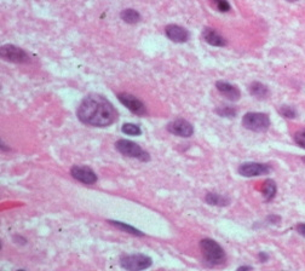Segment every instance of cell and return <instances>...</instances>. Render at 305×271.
<instances>
[{"instance_id": "obj_1", "label": "cell", "mask_w": 305, "mask_h": 271, "mask_svg": "<svg viewBox=\"0 0 305 271\" xmlns=\"http://www.w3.org/2000/svg\"><path fill=\"white\" fill-rule=\"evenodd\" d=\"M78 119L85 125L93 127H107L114 124L118 112L114 106L100 94H89L81 100L77 110Z\"/></svg>"}, {"instance_id": "obj_2", "label": "cell", "mask_w": 305, "mask_h": 271, "mask_svg": "<svg viewBox=\"0 0 305 271\" xmlns=\"http://www.w3.org/2000/svg\"><path fill=\"white\" fill-rule=\"evenodd\" d=\"M200 248L202 252L204 259L210 265H219L225 261V252L218 242L212 239H204L200 241Z\"/></svg>"}, {"instance_id": "obj_3", "label": "cell", "mask_w": 305, "mask_h": 271, "mask_svg": "<svg viewBox=\"0 0 305 271\" xmlns=\"http://www.w3.org/2000/svg\"><path fill=\"white\" fill-rule=\"evenodd\" d=\"M242 126L253 132H264L270 127V119L265 113H247L242 118Z\"/></svg>"}, {"instance_id": "obj_4", "label": "cell", "mask_w": 305, "mask_h": 271, "mask_svg": "<svg viewBox=\"0 0 305 271\" xmlns=\"http://www.w3.org/2000/svg\"><path fill=\"white\" fill-rule=\"evenodd\" d=\"M115 148L119 153L122 155L133 157V159H138L141 161H149L150 156L146 150H143L142 148L138 146L134 142L128 140H119L115 143Z\"/></svg>"}, {"instance_id": "obj_5", "label": "cell", "mask_w": 305, "mask_h": 271, "mask_svg": "<svg viewBox=\"0 0 305 271\" xmlns=\"http://www.w3.org/2000/svg\"><path fill=\"white\" fill-rule=\"evenodd\" d=\"M152 258L146 256V254H124L120 257V265L122 269L130 271L144 270L152 266Z\"/></svg>"}, {"instance_id": "obj_6", "label": "cell", "mask_w": 305, "mask_h": 271, "mask_svg": "<svg viewBox=\"0 0 305 271\" xmlns=\"http://www.w3.org/2000/svg\"><path fill=\"white\" fill-rule=\"evenodd\" d=\"M0 57L4 59V61L20 63V64L29 62V56L27 55V52L23 49L15 45H10V44L2 46V49H0Z\"/></svg>"}, {"instance_id": "obj_7", "label": "cell", "mask_w": 305, "mask_h": 271, "mask_svg": "<svg viewBox=\"0 0 305 271\" xmlns=\"http://www.w3.org/2000/svg\"><path fill=\"white\" fill-rule=\"evenodd\" d=\"M272 167L268 163L260 162H244L239 166V173L244 177H258V176L268 175Z\"/></svg>"}, {"instance_id": "obj_8", "label": "cell", "mask_w": 305, "mask_h": 271, "mask_svg": "<svg viewBox=\"0 0 305 271\" xmlns=\"http://www.w3.org/2000/svg\"><path fill=\"white\" fill-rule=\"evenodd\" d=\"M118 99L120 100L122 106H125L130 112L133 114L143 116L147 114V108L144 106V103L141 99H138L137 97H134L133 94L130 93H118Z\"/></svg>"}, {"instance_id": "obj_9", "label": "cell", "mask_w": 305, "mask_h": 271, "mask_svg": "<svg viewBox=\"0 0 305 271\" xmlns=\"http://www.w3.org/2000/svg\"><path fill=\"white\" fill-rule=\"evenodd\" d=\"M167 131L178 137L188 138L193 136L194 127L189 121L184 120V119H176L167 125Z\"/></svg>"}, {"instance_id": "obj_10", "label": "cell", "mask_w": 305, "mask_h": 271, "mask_svg": "<svg viewBox=\"0 0 305 271\" xmlns=\"http://www.w3.org/2000/svg\"><path fill=\"white\" fill-rule=\"evenodd\" d=\"M71 175L74 179L87 185H92L97 182L96 173L86 166H73L71 170Z\"/></svg>"}, {"instance_id": "obj_11", "label": "cell", "mask_w": 305, "mask_h": 271, "mask_svg": "<svg viewBox=\"0 0 305 271\" xmlns=\"http://www.w3.org/2000/svg\"><path fill=\"white\" fill-rule=\"evenodd\" d=\"M165 33H166V37H167L171 42H175L178 44L187 43L190 37L188 29H185L184 27L178 26V24H168V26H166Z\"/></svg>"}, {"instance_id": "obj_12", "label": "cell", "mask_w": 305, "mask_h": 271, "mask_svg": "<svg viewBox=\"0 0 305 271\" xmlns=\"http://www.w3.org/2000/svg\"><path fill=\"white\" fill-rule=\"evenodd\" d=\"M216 87L217 90L219 91V93H222L226 99L231 100V102H236V100L240 99L241 92L235 85H231L226 83V81L221 80V81H217Z\"/></svg>"}, {"instance_id": "obj_13", "label": "cell", "mask_w": 305, "mask_h": 271, "mask_svg": "<svg viewBox=\"0 0 305 271\" xmlns=\"http://www.w3.org/2000/svg\"><path fill=\"white\" fill-rule=\"evenodd\" d=\"M202 38L207 44H210L211 46L223 47L226 45V40L223 38L218 31L213 29V28L206 27L202 31Z\"/></svg>"}, {"instance_id": "obj_14", "label": "cell", "mask_w": 305, "mask_h": 271, "mask_svg": "<svg viewBox=\"0 0 305 271\" xmlns=\"http://www.w3.org/2000/svg\"><path fill=\"white\" fill-rule=\"evenodd\" d=\"M248 91L252 94L253 97H256L258 99H264L269 96V89L266 85H264L259 81H253L252 84L248 87Z\"/></svg>"}, {"instance_id": "obj_15", "label": "cell", "mask_w": 305, "mask_h": 271, "mask_svg": "<svg viewBox=\"0 0 305 271\" xmlns=\"http://www.w3.org/2000/svg\"><path fill=\"white\" fill-rule=\"evenodd\" d=\"M205 201L211 206H228L230 204V198L223 196V195H219L217 193H209L205 196Z\"/></svg>"}, {"instance_id": "obj_16", "label": "cell", "mask_w": 305, "mask_h": 271, "mask_svg": "<svg viewBox=\"0 0 305 271\" xmlns=\"http://www.w3.org/2000/svg\"><path fill=\"white\" fill-rule=\"evenodd\" d=\"M120 17L125 23H128V24H136L141 21L140 12L133 10V9H125V10H122L120 14Z\"/></svg>"}, {"instance_id": "obj_17", "label": "cell", "mask_w": 305, "mask_h": 271, "mask_svg": "<svg viewBox=\"0 0 305 271\" xmlns=\"http://www.w3.org/2000/svg\"><path fill=\"white\" fill-rule=\"evenodd\" d=\"M276 191H278V187H276V183L273 179H268V181L264 182L263 196L266 201H272L275 197Z\"/></svg>"}, {"instance_id": "obj_18", "label": "cell", "mask_w": 305, "mask_h": 271, "mask_svg": "<svg viewBox=\"0 0 305 271\" xmlns=\"http://www.w3.org/2000/svg\"><path fill=\"white\" fill-rule=\"evenodd\" d=\"M109 223H111V224H113L114 226H116V228H119L120 230H122V231L128 232V234L138 235V236H143V234L140 231V230H137L136 228H133V226H131V225L126 224V223L116 222V220H109Z\"/></svg>"}, {"instance_id": "obj_19", "label": "cell", "mask_w": 305, "mask_h": 271, "mask_svg": "<svg viewBox=\"0 0 305 271\" xmlns=\"http://www.w3.org/2000/svg\"><path fill=\"white\" fill-rule=\"evenodd\" d=\"M216 113L222 118H235L238 114V110L232 107H219V108L216 109Z\"/></svg>"}, {"instance_id": "obj_20", "label": "cell", "mask_w": 305, "mask_h": 271, "mask_svg": "<svg viewBox=\"0 0 305 271\" xmlns=\"http://www.w3.org/2000/svg\"><path fill=\"white\" fill-rule=\"evenodd\" d=\"M122 133L127 134V136H140L142 133V130L138 125L134 124H124L121 127Z\"/></svg>"}, {"instance_id": "obj_21", "label": "cell", "mask_w": 305, "mask_h": 271, "mask_svg": "<svg viewBox=\"0 0 305 271\" xmlns=\"http://www.w3.org/2000/svg\"><path fill=\"white\" fill-rule=\"evenodd\" d=\"M279 113L284 116V118H287V119L297 118V110H295L293 107L281 106L279 109Z\"/></svg>"}, {"instance_id": "obj_22", "label": "cell", "mask_w": 305, "mask_h": 271, "mask_svg": "<svg viewBox=\"0 0 305 271\" xmlns=\"http://www.w3.org/2000/svg\"><path fill=\"white\" fill-rule=\"evenodd\" d=\"M212 4L219 12H228L231 9L228 0H212Z\"/></svg>"}, {"instance_id": "obj_23", "label": "cell", "mask_w": 305, "mask_h": 271, "mask_svg": "<svg viewBox=\"0 0 305 271\" xmlns=\"http://www.w3.org/2000/svg\"><path fill=\"white\" fill-rule=\"evenodd\" d=\"M294 142L298 144V146L304 148V149H305V128H304V130L295 132Z\"/></svg>"}, {"instance_id": "obj_24", "label": "cell", "mask_w": 305, "mask_h": 271, "mask_svg": "<svg viewBox=\"0 0 305 271\" xmlns=\"http://www.w3.org/2000/svg\"><path fill=\"white\" fill-rule=\"evenodd\" d=\"M295 229H297V231L299 232L301 236H304V238H305V224H304V223H300V224H298L297 228H295Z\"/></svg>"}, {"instance_id": "obj_25", "label": "cell", "mask_w": 305, "mask_h": 271, "mask_svg": "<svg viewBox=\"0 0 305 271\" xmlns=\"http://www.w3.org/2000/svg\"><path fill=\"white\" fill-rule=\"evenodd\" d=\"M280 220H281V218H280L279 216H274V214H273V216L268 217V222H272L273 224H278Z\"/></svg>"}, {"instance_id": "obj_26", "label": "cell", "mask_w": 305, "mask_h": 271, "mask_svg": "<svg viewBox=\"0 0 305 271\" xmlns=\"http://www.w3.org/2000/svg\"><path fill=\"white\" fill-rule=\"evenodd\" d=\"M258 257H259V259L262 260V261H266V260H268V258H269L268 254H265V253H264V252H262V253H259V256H258Z\"/></svg>"}, {"instance_id": "obj_27", "label": "cell", "mask_w": 305, "mask_h": 271, "mask_svg": "<svg viewBox=\"0 0 305 271\" xmlns=\"http://www.w3.org/2000/svg\"><path fill=\"white\" fill-rule=\"evenodd\" d=\"M238 270H252V266H240Z\"/></svg>"}, {"instance_id": "obj_28", "label": "cell", "mask_w": 305, "mask_h": 271, "mask_svg": "<svg viewBox=\"0 0 305 271\" xmlns=\"http://www.w3.org/2000/svg\"><path fill=\"white\" fill-rule=\"evenodd\" d=\"M0 147H2V150H3V151H5V150H8V149H10V148H6V144L4 143V142H2V146H0Z\"/></svg>"}, {"instance_id": "obj_29", "label": "cell", "mask_w": 305, "mask_h": 271, "mask_svg": "<svg viewBox=\"0 0 305 271\" xmlns=\"http://www.w3.org/2000/svg\"><path fill=\"white\" fill-rule=\"evenodd\" d=\"M286 2H288V3H295V2H298V0H286Z\"/></svg>"}]
</instances>
